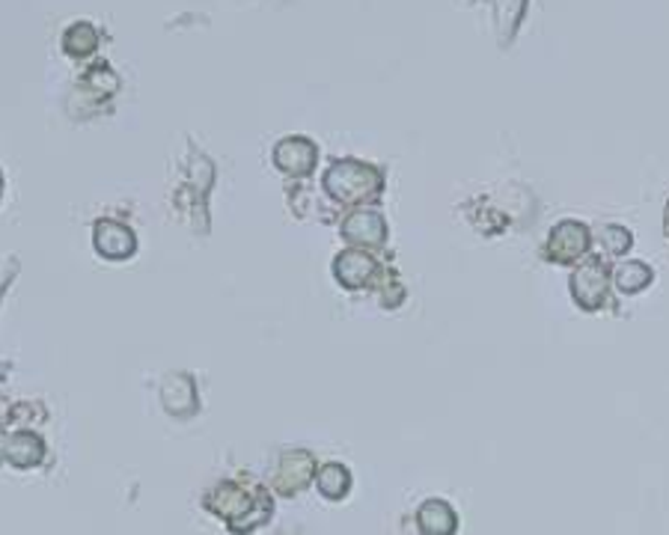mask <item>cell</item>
Returning <instances> with one entry per match:
<instances>
[{
	"instance_id": "obj_7",
	"label": "cell",
	"mask_w": 669,
	"mask_h": 535,
	"mask_svg": "<svg viewBox=\"0 0 669 535\" xmlns=\"http://www.w3.org/2000/svg\"><path fill=\"white\" fill-rule=\"evenodd\" d=\"M589 236L587 224L580 220H559L554 232L545 241V257L556 265H571L577 259H583L589 253Z\"/></svg>"
},
{
	"instance_id": "obj_11",
	"label": "cell",
	"mask_w": 669,
	"mask_h": 535,
	"mask_svg": "<svg viewBox=\"0 0 669 535\" xmlns=\"http://www.w3.org/2000/svg\"><path fill=\"white\" fill-rule=\"evenodd\" d=\"M45 458H48V443H45L42 434H36L33 429L10 432L3 464H10L12 470H36V467L45 464Z\"/></svg>"
},
{
	"instance_id": "obj_17",
	"label": "cell",
	"mask_w": 669,
	"mask_h": 535,
	"mask_svg": "<svg viewBox=\"0 0 669 535\" xmlns=\"http://www.w3.org/2000/svg\"><path fill=\"white\" fill-rule=\"evenodd\" d=\"M495 10H497V31H500V42L509 45V42L515 39L521 21H524L526 0H495Z\"/></svg>"
},
{
	"instance_id": "obj_19",
	"label": "cell",
	"mask_w": 669,
	"mask_h": 535,
	"mask_svg": "<svg viewBox=\"0 0 669 535\" xmlns=\"http://www.w3.org/2000/svg\"><path fill=\"white\" fill-rule=\"evenodd\" d=\"M7 441H10V432H7V425L0 422V464H3V455H7Z\"/></svg>"
},
{
	"instance_id": "obj_9",
	"label": "cell",
	"mask_w": 669,
	"mask_h": 535,
	"mask_svg": "<svg viewBox=\"0 0 669 535\" xmlns=\"http://www.w3.org/2000/svg\"><path fill=\"white\" fill-rule=\"evenodd\" d=\"M93 248L102 259L123 262V259H132L137 253V236H134V229L128 224L104 217L93 229Z\"/></svg>"
},
{
	"instance_id": "obj_18",
	"label": "cell",
	"mask_w": 669,
	"mask_h": 535,
	"mask_svg": "<svg viewBox=\"0 0 669 535\" xmlns=\"http://www.w3.org/2000/svg\"><path fill=\"white\" fill-rule=\"evenodd\" d=\"M601 248H604V253L608 257H622V253H628L631 250V232L625 227H619V224H608V227L601 229Z\"/></svg>"
},
{
	"instance_id": "obj_2",
	"label": "cell",
	"mask_w": 669,
	"mask_h": 535,
	"mask_svg": "<svg viewBox=\"0 0 669 535\" xmlns=\"http://www.w3.org/2000/svg\"><path fill=\"white\" fill-rule=\"evenodd\" d=\"M384 187V170L358 158H340L330 161V167L321 175V191L328 194L333 206L340 208H361L375 206L382 200Z\"/></svg>"
},
{
	"instance_id": "obj_13",
	"label": "cell",
	"mask_w": 669,
	"mask_h": 535,
	"mask_svg": "<svg viewBox=\"0 0 669 535\" xmlns=\"http://www.w3.org/2000/svg\"><path fill=\"white\" fill-rule=\"evenodd\" d=\"M351 485L354 476L342 462H325L319 464V474H316V491L330 503H340L351 494Z\"/></svg>"
},
{
	"instance_id": "obj_15",
	"label": "cell",
	"mask_w": 669,
	"mask_h": 535,
	"mask_svg": "<svg viewBox=\"0 0 669 535\" xmlns=\"http://www.w3.org/2000/svg\"><path fill=\"white\" fill-rule=\"evenodd\" d=\"M81 90H87V93L93 95V99H107V95H114L116 90H120V75L107 66V62H95V66H90L87 72L81 75Z\"/></svg>"
},
{
	"instance_id": "obj_3",
	"label": "cell",
	"mask_w": 669,
	"mask_h": 535,
	"mask_svg": "<svg viewBox=\"0 0 669 535\" xmlns=\"http://www.w3.org/2000/svg\"><path fill=\"white\" fill-rule=\"evenodd\" d=\"M316 474H319V462L309 449H283L274 464V474H271V482L268 488L277 497H298L307 491L309 485L316 482Z\"/></svg>"
},
{
	"instance_id": "obj_12",
	"label": "cell",
	"mask_w": 669,
	"mask_h": 535,
	"mask_svg": "<svg viewBox=\"0 0 669 535\" xmlns=\"http://www.w3.org/2000/svg\"><path fill=\"white\" fill-rule=\"evenodd\" d=\"M420 535H455L458 533V512L446 500H426L413 515Z\"/></svg>"
},
{
	"instance_id": "obj_16",
	"label": "cell",
	"mask_w": 669,
	"mask_h": 535,
	"mask_svg": "<svg viewBox=\"0 0 669 535\" xmlns=\"http://www.w3.org/2000/svg\"><path fill=\"white\" fill-rule=\"evenodd\" d=\"M651 280H655V271L646 262H622L613 271V283L622 295H639L643 288L651 286Z\"/></svg>"
},
{
	"instance_id": "obj_8",
	"label": "cell",
	"mask_w": 669,
	"mask_h": 535,
	"mask_svg": "<svg viewBox=\"0 0 669 535\" xmlns=\"http://www.w3.org/2000/svg\"><path fill=\"white\" fill-rule=\"evenodd\" d=\"M610 292V274L604 262L589 259L583 265L577 268L575 277H571V295L583 309H598L604 307Z\"/></svg>"
},
{
	"instance_id": "obj_6",
	"label": "cell",
	"mask_w": 669,
	"mask_h": 535,
	"mask_svg": "<svg viewBox=\"0 0 669 535\" xmlns=\"http://www.w3.org/2000/svg\"><path fill=\"white\" fill-rule=\"evenodd\" d=\"M340 236L345 238L349 248L361 250H382L387 244V220L375 208H354L351 215L340 220Z\"/></svg>"
},
{
	"instance_id": "obj_10",
	"label": "cell",
	"mask_w": 669,
	"mask_h": 535,
	"mask_svg": "<svg viewBox=\"0 0 669 535\" xmlns=\"http://www.w3.org/2000/svg\"><path fill=\"white\" fill-rule=\"evenodd\" d=\"M161 408H165L173 420H191L200 411V399H196V382L188 372H173L167 375L161 384Z\"/></svg>"
},
{
	"instance_id": "obj_14",
	"label": "cell",
	"mask_w": 669,
	"mask_h": 535,
	"mask_svg": "<svg viewBox=\"0 0 669 535\" xmlns=\"http://www.w3.org/2000/svg\"><path fill=\"white\" fill-rule=\"evenodd\" d=\"M99 27L90 24V21H75L63 31V52L75 57V60H83V57H93L99 52Z\"/></svg>"
},
{
	"instance_id": "obj_20",
	"label": "cell",
	"mask_w": 669,
	"mask_h": 535,
	"mask_svg": "<svg viewBox=\"0 0 669 535\" xmlns=\"http://www.w3.org/2000/svg\"><path fill=\"white\" fill-rule=\"evenodd\" d=\"M664 232H667L669 238V206H667V215H664Z\"/></svg>"
},
{
	"instance_id": "obj_5",
	"label": "cell",
	"mask_w": 669,
	"mask_h": 535,
	"mask_svg": "<svg viewBox=\"0 0 669 535\" xmlns=\"http://www.w3.org/2000/svg\"><path fill=\"white\" fill-rule=\"evenodd\" d=\"M333 277L340 280V286L361 292V288H372L375 283H382L384 268L378 265L372 250L345 248L340 257L333 259Z\"/></svg>"
},
{
	"instance_id": "obj_1",
	"label": "cell",
	"mask_w": 669,
	"mask_h": 535,
	"mask_svg": "<svg viewBox=\"0 0 669 535\" xmlns=\"http://www.w3.org/2000/svg\"><path fill=\"white\" fill-rule=\"evenodd\" d=\"M203 509L227 526L229 535H250L274 517V491L250 476L220 479L203 494Z\"/></svg>"
},
{
	"instance_id": "obj_21",
	"label": "cell",
	"mask_w": 669,
	"mask_h": 535,
	"mask_svg": "<svg viewBox=\"0 0 669 535\" xmlns=\"http://www.w3.org/2000/svg\"><path fill=\"white\" fill-rule=\"evenodd\" d=\"M3 187H7V182H3V170H0V196H3Z\"/></svg>"
},
{
	"instance_id": "obj_4",
	"label": "cell",
	"mask_w": 669,
	"mask_h": 535,
	"mask_svg": "<svg viewBox=\"0 0 669 535\" xmlns=\"http://www.w3.org/2000/svg\"><path fill=\"white\" fill-rule=\"evenodd\" d=\"M271 158H274V167L280 173L288 175L292 182H307L319 164V146L309 137L292 134V137H280L271 149Z\"/></svg>"
}]
</instances>
